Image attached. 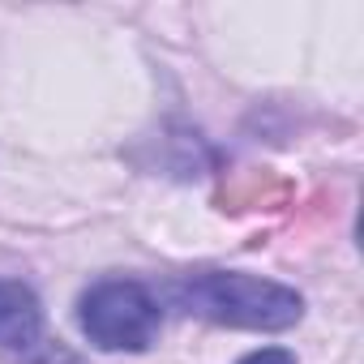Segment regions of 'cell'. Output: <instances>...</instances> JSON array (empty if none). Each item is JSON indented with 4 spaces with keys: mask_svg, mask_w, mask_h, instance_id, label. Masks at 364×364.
Instances as JSON below:
<instances>
[{
    "mask_svg": "<svg viewBox=\"0 0 364 364\" xmlns=\"http://www.w3.org/2000/svg\"><path fill=\"white\" fill-rule=\"evenodd\" d=\"M176 300L206 321L236 326V330H287L304 313V300L291 287L257 274H232V270L189 274L176 287Z\"/></svg>",
    "mask_w": 364,
    "mask_h": 364,
    "instance_id": "1",
    "label": "cell"
},
{
    "mask_svg": "<svg viewBox=\"0 0 364 364\" xmlns=\"http://www.w3.org/2000/svg\"><path fill=\"white\" fill-rule=\"evenodd\" d=\"M82 330L103 351H146L159 334V300L133 279H103L77 304Z\"/></svg>",
    "mask_w": 364,
    "mask_h": 364,
    "instance_id": "2",
    "label": "cell"
},
{
    "mask_svg": "<svg viewBox=\"0 0 364 364\" xmlns=\"http://www.w3.org/2000/svg\"><path fill=\"white\" fill-rule=\"evenodd\" d=\"M39 334H43L39 296H35L26 283L0 279V347L22 351V347H35Z\"/></svg>",
    "mask_w": 364,
    "mask_h": 364,
    "instance_id": "3",
    "label": "cell"
},
{
    "mask_svg": "<svg viewBox=\"0 0 364 364\" xmlns=\"http://www.w3.org/2000/svg\"><path fill=\"white\" fill-rule=\"evenodd\" d=\"M240 364H296V355H291V351H283V347H266V351L245 355Z\"/></svg>",
    "mask_w": 364,
    "mask_h": 364,
    "instance_id": "4",
    "label": "cell"
}]
</instances>
